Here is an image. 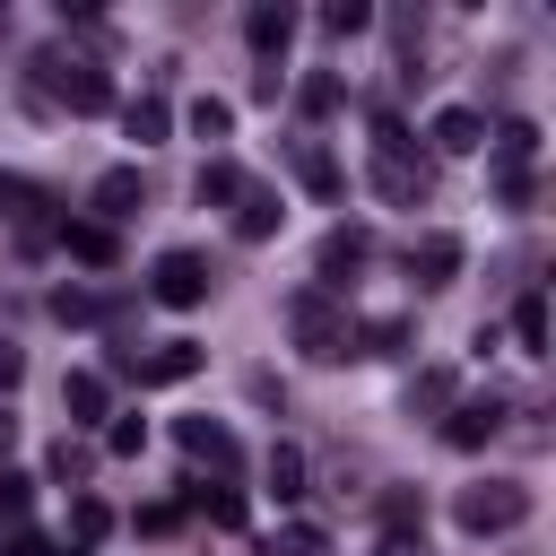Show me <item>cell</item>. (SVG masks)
Wrapping results in <instances>:
<instances>
[{"mask_svg": "<svg viewBox=\"0 0 556 556\" xmlns=\"http://www.w3.org/2000/svg\"><path fill=\"white\" fill-rule=\"evenodd\" d=\"M70 530H78V547H87V539H104V530H113V513H104L96 495H78V504H70Z\"/></svg>", "mask_w": 556, "mask_h": 556, "instance_id": "26", "label": "cell"}, {"mask_svg": "<svg viewBox=\"0 0 556 556\" xmlns=\"http://www.w3.org/2000/svg\"><path fill=\"white\" fill-rule=\"evenodd\" d=\"M200 356H208L200 339H156L148 356H122V374H139V382H191V374H200Z\"/></svg>", "mask_w": 556, "mask_h": 556, "instance_id": "5", "label": "cell"}, {"mask_svg": "<svg viewBox=\"0 0 556 556\" xmlns=\"http://www.w3.org/2000/svg\"><path fill=\"white\" fill-rule=\"evenodd\" d=\"M408 278L417 287H452L460 278V235H417L408 243Z\"/></svg>", "mask_w": 556, "mask_h": 556, "instance_id": "7", "label": "cell"}, {"mask_svg": "<svg viewBox=\"0 0 556 556\" xmlns=\"http://www.w3.org/2000/svg\"><path fill=\"white\" fill-rule=\"evenodd\" d=\"M365 261H374L365 226H339V235H321V287H348V278H356Z\"/></svg>", "mask_w": 556, "mask_h": 556, "instance_id": "10", "label": "cell"}, {"mask_svg": "<svg viewBox=\"0 0 556 556\" xmlns=\"http://www.w3.org/2000/svg\"><path fill=\"white\" fill-rule=\"evenodd\" d=\"M269 556H321V530H313V521H287V530L269 539Z\"/></svg>", "mask_w": 556, "mask_h": 556, "instance_id": "27", "label": "cell"}, {"mask_svg": "<svg viewBox=\"0 0 556 556\" xmlns=\"http://www.w3.org/2000/svg\"><path fill=\"white\" fill-rule=\"evenodd\" d=\"M278 217H287V208H278V191L243 182V200H235V235H243V243H269V235H278Z\"/></svg>", "mask_w": 556, "mask_h": 556, "instance_id": "13", "label": "cell"}, {"mask_svg": "<svg viewBox=\"0 0 556 556\" xmlns=\"http://www.w3.org/2000/svg\"><path fill=\"white\" fill-rule=\"evenodd\" d=\"M61 556H87V547H61Z\"/></svg>", "mask_w": 556, "mask_h": 556, "instance_id": "35", "label": "cell"}, {"mask_svg": "<svg viewBox=\"0 0 556 556\" xmlns=\"http://www.w3.org/2000/svg\"><path fill=\"white\" fill-rule=\"evenodd\" d=\"M139 200H148V182H139V165H104V174H96V217H104V226H122V217H139Z\"/></svg>", "mask_w": 556, "mask_h": 556, "instance_id": "6", "label": "cell"}, {"mask_svg": "<svg viewBox=\"0 0 556 556\" xmlns=\"http://www.w3.org/2000/svg\"><path fill=\"white\" fill-rule=\"evenodd\" d=\"M200 513H208L217 530H243V495H235V486H217V495L200 486Z\"/></svg>", "mask_w": 556, "mask_h": 556, "instance_id": "25", "label": "cell"}, {"mask_svg": "<svg viewBox=\"0 0 556 556\" xmlns=\"http://www.w3.org/2000/svg\"><path fill=\"white\" fill-rule=\"evenodd\" d=\"M295 182H304L313 200H339V191H348V174H339V165H330L313 139H295Z\"/></svg>", "mask_w": 556, "mask_h": 556, "instance_id": "15", "label": "cell"}, {"mask_svg": "<svg viewBox=\"0 0 556 556\" xmlns=\"http://www.w3.org/2000/svg\"><path fill=\"white\" fill-rule=\"evenodd\" d=\"M43 70H52V96H61L70 113H104V104H113V78H104L96 61H43Z\"/></svg>", "mask_w": 556, "mask_h": 556, "instance_id": "4", "label": "cell"}, {"mask_svg": "<svg viewBox=\"0 0 556 556\" xmlns=\"http://www.w3.org/2000/svg\"><path fill=\"white\" fill-rule=\"evenodd\" d=\"M0 556H43V547L35 539H0Z\"/></svg>", "mask_w": 556, "mask_h": 556, "instance_id": "34", "label": "cell"}, {"mask_svg": "<svg viewBox=\"0 0 556 556\" xmlns=\"http://www.w3.org/2000/svg\"><path fill=\"white\" fill-rule=\"evenodd\" d=\"M495 156H504V182H513V174L539 156V130H530V122H504V130H495Z\"/></svg>", "mask_w": 556, "mask_h": 556, "instance_id": "20", "label": "cell"}, {"mask_svg": "<svg viewBox=\"0 0 556 556\" xmlns=\"http://www.w3.org/2000/svg\"><path fill=\"white\" fill-rule=\"evenodd\" d=\"M295 104H304V113H339V78H304Z\"/></svg>", "mask_w": 556, "mask_h": 556, "instance_id": "29", "label": "cell"}, {"mask_svg": "<svg viewBox=\"0 0 556 556\" xmlns=\"http://www.w3.org/2000/svg\"><path fill=\"white\" fill-rule=\"evenodd\" d=\"M269 495H278V504L304 495V452H295V443H269Z\"/></svg>", "mask_w": 556, "mask_h": 556, "instance_id": "18", "label": "cell"}, {"mask_svg": "<svg viewBox=\"0 0 556 556\" xmlns=\"http://www.w3.org/2000/svg\"><path fill=\"white\" fill-rule=\"evenodd\" d=\"M174 443H182L191 460H208V469H235V434H226L217 417H174Z\"/></svg>", "mask_w": 556, "mask_h": 556, "instance_id": "11", "label": "cell"}, {"mask_svg": "<svg viewBox=\"0 0 556 556\" xmlns=\"http://www.w3.org/2000/svg\"><path fill=\"white\" fill-rule=\"evenodd\" d=\"M226 130H235V104L226 96H200L191 104V139H226Z\"/></svg>", "mask_w": 556, "mask_h": 556, "instance_id": "21", "label": "cell"}, {"mask_svg": "<svg viewBox=\"0 0 556 556\" xmlns=\"http://www.w3.org/2000/svg\"><path fill=\"white\" fill-rule=\"evenodd\" d=\"M104 452H113V460H139V452H148V426H139V417H113V426H104Z\"/></svg>", "mask_w": 556, "mask_h": 556, "instance_id": "23", "label": "cell"}, {"mask_svg": "<svg viewBox=\"0 0 556 556\" xmlns=\"http://www.w3.org/2000/svg\"><path fill=\"white\" fill-rule=\"evenodd\" d=\"M0 504H9V513L26 504V478H17V469H0Z\"/></svg>", "mask_w": 556, "mask_h": 556, "instance_id": "33", "label": "cell"}, {"mask_svg": "<svg viewBox=\"0 0 556 556\" xmlns=\"http://www.w3.org/2000/svg\"><path fill=\"white\" fill-rule=\"evenodd\" d=\"M495 426H504V400L486 391V400H460V408L443 417V443H452V452H478V443H486Z\"/></svg>", "mask_w": 556, "mask_h": 556, "instance_id": "8", "label": "cell"}, {"mask_svg": "<svg viewBox=\"0 0 556 556\" xmlns=\"http://www.w3.org/2000/svg\"><path fill=\"white\" fill-rule=\"evenodd\" d=\"M148 295H156L165 313H191V304H208V261H200V252H156V269H148Z\"/></svg>", "mask_w": 556, "mask_h": 556, "instance_id": "2", "label": "cell"}, {"mask_svg": "<svg viewBox=\"0 0 556 556\" xmlns=\"http://www.w3.org/2000/svg\"><path fill=\"white\" fill-rule=\"evenodd\" d=\"M122 130H130L139 148H156V139H165V104H156V96H130V104H122Z\"/></svg>", "mask_w": 556, "mask_h": 556, "instance_id": "19", "label": "cell"}, {"mask_svg": "<svg viewBox=\"0 0 556 556\" xmlns=\"http://www.w3.org/2000/svg\"><path fill=\"white\" fill-rule=\"evenodd\" d=\"M104 408H113L104 374H61V417L70 426H104Z\"/></svg>", "mask_w": 556, "mask_h": 556, "instance_id": "12", "label": "cell"}, {"mask_svg": "<svg viewBox=\"0 0 556 556\" xmlns=\"http://www.w3.org/2000/svg\"><path fill=\"white\" fill-rule=\"evenodd\" d=\"M287 321H295V339H304V356H313V365H339V356H348V321L330 313V295H295V304H287Z\"/></svg>", "mask_w": 556, "mask_h": 556, "instance_id": "3", "label": "cell"}, {"mask_svg": "<svg viewBox=\"0 0 556 556\" xmlns=\"http://www.w3.org/2000/svg\"><path fill=\"white\" fill-rule=\"evenodd\" d=\"M243 35H252V52H261V61H278V52H287V35H295V9H278V0H261V9L243 17Z\"/></svg>", "mask_w": 556, "mask_h": 556, "instance_id": "14", "label": "cell"}, {"mask_svg": "<svg viewBox=\"0 0 556 556\" xmlns=\"http://www.w3.org/2000/svg\"><path fill=\"white\" fill-rule=\"evenodd\" d=\"M61 252H70V261H87V269H104V261H113V226L70 217V226H61Z\"/></svg>", "mask_w": 556, "mask_h": 556, "instance_id": "16", "label": "cell"}, {"mask_svg": "<svg viewBox=\"0 0 556 556\" xmlns=\"http://www.w3.org/2000/svg\"><path fill=\"white\" fill-rule=\"evenodd\" d=\"M200 200H243V174H235L226 156H208V165H200Z\"/></svg>", "mask_w": 556, "mask_h": 556, "instance_id": "22", "label": "cell"}, {"mask_svg": "<svg viewBox=\"0 0 556 556\" xmlns=\"http://www.w3.org/2000/svg\"><path fill=\"white\" fill-rule=\"evenodd\" d=\"M452 521H460L469 539H495V530H521V521H530V486H521V478H486V486H460V504H452Z\"/></svg>", "mask_w": 556, "mask_h": 556, "instance_id": "1", "label": "cell"}, {"mask_svg": "<svg viewBox=\"0 0 556 556\" xmlns=\"http://www.w3.org/2000/svg\"><path fill=\"white\" fill-rule=\"evenodd\" d=\"M17 382H26V348H17V339H0V391H17Z\"/></svg>", "mask_w": 556, "mask_h": 556, "instance_id": "32", "label": "cell"}, {"mask_svg": "<svg viewBox=\"0 0 556 556\" xmlns=\"http://www.w3.org/2000/svg\"><path fill=\"white\" fill-rule=\"evenodd\" d=\"M513 339H521V356H547V295L513 304Z\"/></svg>", "mask_w": 556, "mask_h": 556, "instance_id": "17", "label": "cell"}, {"mask_svg": "<svg viewBox=\"0 0 556 556\" xmlns=\"http://www.w3.org/2000/svg\"><path fill=\"white\" fill-rule=\"evenodd\" d=\"M321 26H330V35H365V26H374V9H365V0H330V9H321Z\"/></svg>", "mask_w": 556, "mask_h": 556, "instance_id": "24", "label": "cell"}, {"mask_svg": "<svg viewBox=\"0 0 556 556\" xmlns=\"http://www.w3.org/2000/svg\"><path fill=\"white\" fill-rule=\"evenodd\" d=\"M408 400H426V408H443V400H452V374H443V365H434V374H417V391H408Z\"/></svg>", "mask_w": 556, "mask_h": 556, "instance_id": "31", "label": "cell"}, {"mask_svg": "<svg viewBox=\"0 0 556 556\" xmlns=\"http://www.w3.org/2000/svg\"><path fill=\"white\" fill-rule=\"evenodd\" d=\"M426 139H434L443 156H478V148H486V122H478L469 104H443V113L426 122Z\"/></svg>", "mask_w": 556, "mask_h": 556, "instance_id": "9", "label": "cell"}, {"mask_svg": "<svg viewBox=\"0 0 556 556\" xmlns=\"http://www.w3.org/2000/svg\"><path fill=\"white\" fill-rule=\"evenodd\" d=\"M52 313H61V321H96V295H78V287H61V295H52Z\"/></svg>", "mask_w": 556, "mask_h": 556, "instance_id": "30", "label": "cell"}, {"mask_svg": "<svg viewBox=\"0 0 556 556\" xmlns=\"http://www.w3.org/2000/svg\"><path fill=\"white\" fill-rule=\"evenodd\" d=\"M35 208H43V191L17 182V174H0V217H35Z\"/></svg>", "mask_w": 556, "mask_h": 556, "instance_id": "28", "label": "cell"}]
</instances>
